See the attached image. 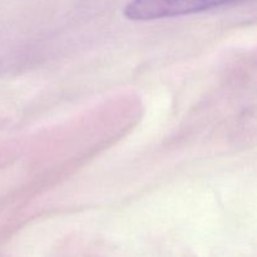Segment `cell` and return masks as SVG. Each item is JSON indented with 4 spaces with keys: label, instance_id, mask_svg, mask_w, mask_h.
<instances>
[{
    "label": "cell",
    "instance_id": "obj_1",
    "mask_svg": "<svg viewBox=\"0 0 257 257\" xmlns=\"http://www.w3.org/2000/svg\"><path fill=\"white\" fill-rule=\"evenodd\" d=\"M233 0H133L125 7L131 20H155L205 12Z\"/></svg>",
    "mask_w": 257,
    "mask_h": 257
}]
</instances>
